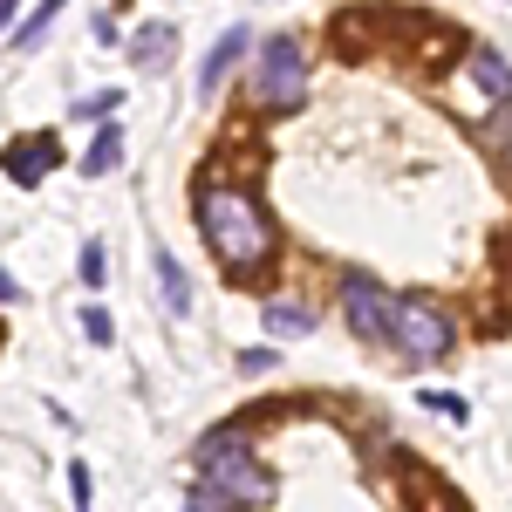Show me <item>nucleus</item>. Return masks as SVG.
<instances>
[{
  "label": "nucleus",
  "instance_id": "1",
  "mask_svg": "<svg viewBox=\"0 0 512 512\" xmlns=\"http://www.w3.org/2000/svg\"><path fill=\"white\" fill-rule=\"evenodd\" d=\"M198 233H205V246L233 274H260V267H274V253H280L267 205L246 185H226V178H198Z\"/></svg>",
  "mask_w": 512,
  "mask_h": 512
},
{
  "label": "nucleus",
  "instance_id": "2",
  "mask_svg": "<svg viewBox=\"0 0 512 512\" xmlns=\"http://www.w3.org/2000/svg\"><path fill=\"white\" fill-rule=\"evenodd\" d=\"M301 82H308V48L294 35L260 41V62H253V103L260 110H294L301 103Z\"/></svg>",
  "mask_w": 512,
  "mask_h": 512
},
{
  "label": "nucleus",
  "instance_id": "3",
  "mask_svg": "<svg viewBox=\"0 0 512 512\" xmlns=\"http://www.w3.org/2000/svg\"><path fill=\"white\" fill-rule=\"evenodd\" d=\"M451 342H458V321L444 315L437 301H396V321H390V349L403 355V362H437V355H451Z\"/></svg>",
  "mask_w": 512,
  "mask_h": 512
},
{
  "label": "nucleus",
  "instance_id": "4",
  "mask_svg": "<svg viewBox=\"0 0 512 512\" xmlns=\"http://www.w3.org/2000/svg\"><path fill=\"white\" fill-rule=\"evenodd\" d=\"M342 308H349V328L362 342H390V321H396V294H383L369 274L342 280Z\"/></svg>",
  "mask_w": 512,
  "mask_h": 512
},
{
  "label": "nucleus",
  "instance_id": "5",
  "mask_svg": "<svg viewBox=\"0 0 512 512\" xmlns=\"http://www.w3.org/2000/svg\"><path fill=\"white\" fill-rule=\"evenodd\" d=\"M55 164H62V151H55V137H41V130H35V137H14V144L0 151V171L21 178V185H41Z\"/></svg>",
  "mask_w": 512,
  "mask_h": 512
},
{
  "label": "nucleus",
  "instance_id": "6",
  "mask_svg": "<svg viewBox=\"0 0 512 512\" xmlns=\"http://www.w3.org/2000/svg\"><path fill=\"white\" fill-rule=\"evenodd\" d=\"M246 48H253V28H226V35L212 41V55L198 62V89H205V96H219V89H226V76L246 62Z\"/></svg>",
  "mask_w": 512,
  "mask_h": 512
},
{
  "label": "nucleus",
  "instance_id": "7",
  "mask_svg": "<svg viewBox=\"0 0 512 512\" xmlns=\"http://www.w3.org/2000/svg\"><path fill=\"white\" fill-rule=\"evenodd\" d=\"M151 267H158V294H164V315H185V308H192V280H185V267H178L171 253H151Z\"/></svg>",
  "mask_w": 512,
  "mask_h": 512
},
{
  "label": "nucleus",
  "instance_id": "8",
  "mask_svg": "<svg viewBox=\"0 0 512 512\" xmlns=\"http://www.w3.org/2000/svg\"><path fill=\"white\" fill-rule=\"evenodd\" d=\"M472 82L492 96V103H506L512 96V69H506V55H492V48H472Z\"/></svg>",
  "mask_w": 512,
  "mask_h": 512
},
{
  "label": "nucleus",
  "instance_id": "9",
  "mask_svg": "<svg viewBox=\"0 0 512 512\" xmlns=\"http://www.w3.org/2000/svg\"><path fill=\"white\" fill-rule=\"evenodd\" d=\"M308 328H315V308H308V301H274V308H267V335H274V342H294V335H308Z\"/></svg>",
  "mask_w": 512,
  "mask_h": 512
},
{
  "label": "nucleus",
  "instance_id": "10",
  "mask_svg": "<svg viewBox=\"0 0 512 512\" xmlns=\"http://www.w3.org/2000/svg\"><path fill=\"white\" fill-rule=\"evenodd\" d=\"M130 62H137V69H164V62H171V28H164V21L137 28V41H130Z\"/></svg>",
  "mask_w": 512,
  "mask_h": 512
},
{
  "label": "nucleus",
  "instance_id": "11",
  "mask_svg": "<svg viewBox=\"0 0 512 512\" xmlns=\"http://www.w3.org/2000/svg\"><path fill=\"white\" fill-rule=\"evenodd\" d=\"M123 164V130L117 123H103V130H96V144H89V158H82V171H89V178H103V171H117Z\"/></svg>",
  "mask_w": 512,
  "mask_h": 512
},
{
  "label": "nucleus",
  "instance_id": "12",
  "mask_svg": "<svg viewBox=\"0 0 512 512\" xmlns=\"http://www.w3.org/2000/svg\"><path fill=\"white\" fill-rule=\"evenodd\" d=\"M62 7H69V0H41L35 14L21 21V35H14V48H21V55H35V48H41V35H48V21H55Z\"/></svg>",
  "mask_w": 512,
  "mask_h": 512
},
{
  "label": "nucleus",
  "instance_id": "13",
  "mask_svg": "<svg viewBox=\"0 0 512 512\" xmlns=\"http://www.w3.org/2000/svg\"><path fill=\"white\" fill-rule=\"evenodd\" d=\"M185 512H246V506H239V499L226 492V485L198 478V485H192V499H185Z\"/></svg>",
  "mask_w": 512,
  "mask_h": 512
},
{
  "label": "nucleus",
  "instance_id": "14",
  "mask_svg": "<svg viewBox=\"0 0 512 512\" xmlns=\"http://www.w3.org/2000/svg\"><path fill=\"white\" fill-rule=\"evenodd\" d=\"M424 410H437V417H451V424H465V417H472V403H465L458 390H424Z\"/></svg>",
  "mask_w": 512,
  "mask_h": 512
},
{
  "label": "nucleus",
  "instance_id": "15",
  "mask_svg": "<svg viewBox=\"0 0 512 512\" xmlns=\"http://www.w3.org/2000/svg\"><path fill=\"white\" fill-rule=\"evenodd\" d=\"M82 335H89L96 349H110V335H117V328H110V315H103V308H82Z\"/></svg>",
  "mask_w": 512,
  "mask_h": 512
},
{
  "label": "nucleus",
  "instance_id": "16",
  "mask_svg": "<svg viewBox=\"0 0 512 512\" xmlns=\"http://www.w3.org/2000/svg\"><path fill=\"white\" fill-rule=\"evenodd\" d=\"M103 274H110V260H103V246L89 239V246H82V280H89V287H103Z\"/></svg>",
  "mask_w": 512,
  "mask_h": 512
},
{
  "label": "nucleus",
  "instance_id": "17",
  "mask_svg": "<svg viewBox=\"0 0 512 512\" xmlns=\"http://www.w3.org/2000/svg\"><path fill=\"white\" fill-rule=\"evenodd\" d=\"M69 499H76V512H89V465H69Z\"/></svg>",
  "mask_w": 512,
  "mask_h": 512
},
{
  "label": "nucleus",
  "instance_id": "18",
  "mask_svg": "<svg viewBox=\"0 0 512 512\" xmlns=\"http://www.w3.org/2000/svg\"><path fill=\"white\" fill-rule=\"evenodd\" d=\"M239 369H246V376H267V369H274V349H239Z\"/></svg>",
  "mask_w": 512,
  "mask_h": 512
},
{
  "label": "nucleus",
  "instance_id": "19",
  "mask_svg": "<svg viewBox=\"0 0 512 512\" xmlns=\"http://www.w3.org/2000/svg\"><path fill=\"white\" fill-rule=\"evenodd\" d=\"M14 294H21V287H14V274L0 267V301H14Z\"/></svg>",
  "mask_w": 512,
  "mask_h": 512
},
{
  "label": "nucleus",
  "instance_id": "20",
  "mask_svg": "<svg viewBox=\"0 0 512 512\" xmlns=\"http://www.w3.org/2000/svg\"><path fill=\"white\" fill-rule=\"evenodd\" d=\"M7 14H14V0H0V21H7Z\"/></svg>",
  "mask_w": 512,
  "mask_h": 512
}]
</instances>
